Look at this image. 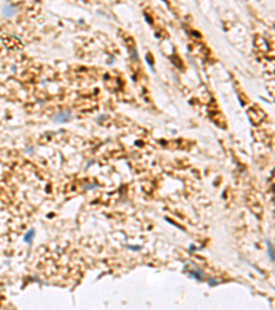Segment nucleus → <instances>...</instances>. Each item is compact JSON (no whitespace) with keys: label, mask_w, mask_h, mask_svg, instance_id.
Wrapping results in <instances>:
<instances>
[{"label":"nucleus","mask_w":275,"mask_h":310,"mask_svg":"<svg viewBox=\"0 0 275 310\" xmlns=\"http://www.w3.org/2000/svg\"><path fill=\"white\" fill-rule=\"evenodd\" d=\"M69 117H70V113H69V112H66V113H58L55 116L54 120L57 121V123H61V121H67Z\"/></svg>","instance_id":"1"},{"label":"nucleus","mask_w":275,"mask_h":310,"mask_svg":"<svg viewBox=\"0 0 275 310\" xmlns=\"http://www.w3.org/2000/svg\"><path fill=\"white\" fill-rule=\"evenodd\" d=\"M34 234H36V233H34V230H30L29 233H28L26 236H25V240H26L28 243H32V240H33V237H34Z\"/></svg>","instance_id":"2"},{"label":"nucleus","mask_w":275,"mask_h":310,"mask_svg":"<svg viewBox=\"0 0 275 310\" xmlns=\"http://www.w3.org/2000/svg\"><path fill=\"white\" fill-rule=\"evenodd\" d=\"M267 247H268V252H270V258L271 261L274 262V249H272V244L270 243V241H267Z\"/></svg>","instance_id":"3"},{"label":"nucleus","mask_w":275,"mask_h":310,"mask_svg":"<svg viewBox=\"0 0 275 310\" xmlns=\"http://www.w3.org/2000/svg\"><path fill=\"white\" fill-rule=\"evenodd\" d=\"M191 274L194 276L197 280H202V278H204V277H202V272H201V270H195L194 273H191Z\"/></svg>","instance_id":"4"},{"label":"nucleus","mask_w":275,"mask_h":310,"mask_svg":"<svg viewBox=\"0 0 275 310\" xmlns=\"http://www.w3.org/2000/svg\"><path fill=\"white\" fill-rule=\"evenodd\" d=\"M216 283H217V281L213 280V278H211V280H209V284H216Z\"/></svg>","instance_id":"5"}]
</instances>
